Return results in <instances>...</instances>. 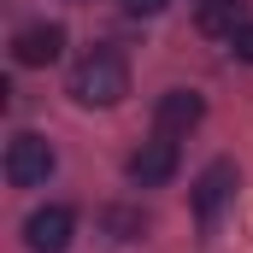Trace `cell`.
<instances>
[{"label":"cell","instance_id":"6da1fadb","mask_svg":"<svg viewBox=\"0 0 253 253\" xmlns=\"http://www.w3.org/2000/svg\"><path fill=\"white\" fill-rule=\"evenodd\" d=\"M124 94H129V65L112 47H94V53L77 59V71H71V100L77 106H118Z\"/></svg>","mask_w":253,"mask_h":253},{"label":"cell","instance_id":"7a4b0ae2","mask_svg":"<svg viewBox=\"0 0 253 253\" xmlns=\"http://www.w3.org/2000/svg\"><path fill=\"white\" fill-rule=\"evenodd\" d=\"M53 177V147L42 135H12L6 141V183L12 189H42Z\"/></svg>","mask_w":253,"mask_h":253},{"label":"cell","instance_id":"3957f363","mask_svg":"<svg viewBox=\"0 0 253 253\" xmlns=\"http://www.w3.org/2000/svg\"><path fill=\"white\" fill-rule=\"evenodd\" d=\"M71 236H77V212H71V206H42V212H30V224H24V248L30 253H65Z\"/></svg>","mask_w":253,"mask_h":253},{"label":"cell","instance_id":"277c9868","mask_svg":"<svg viewBox=\"0 0 253 253\" xmlns=\"http://www.w3.org/2000/svg\"><path fill=\"white\" fill-rule=\"evenodd\" d=\"M177 177V141L171 135H153L141 153H129V183L135 189H165Z\"/></svg>","mask_w":253,"mask_h":253},{"label":"cell","instance_id":"5b68a950","mask_svg":"<svg viewBox=\"0 0 253 253\" xmlns=\"http://www.w3.org/2000/svg\"><path fill=\"white\" fill-rule=\"evenodd\" d=\"M230 194H236V165H230V159H212V165L200 171V183H194V212H200L206 230L218 224V212H224Z\"/></svg>","mask_w":253,"mask_h":253},{"label":"cell","instance_id":"8992f818","mask_svg":"<svg viewBox=\"0 0 253 253\" xmlns=\"http://www.w3.org/2000/svg\"><path fill=\"white\" fill-rule=\"evenodd\" d=\"M200 118H206V100H200L194 88H171V94L159 100V112H153L159 135H171V141H177V135H189Z\"/></svg>","mask_w":253,"mask_h":253},{"label":"cell","instance_id":"52a82bcc","mask_svg":"<svg viewBox=\"0 0 253 253\" xmlns=\"http://www.w3.org/2000/svg\"><path fill=\"white\" fill-rule=\"evenodd\" d=\"M65 47V30L59 24H24L18 36H12V59L18 65H53Z\"/></svg>","mask_w":253,"mask_h":253},{"label":"cell","instance_id":"ba28073f","mask_svg":"<svg viewBox=\"0 0 253 253\" xmlns=\"http://www.w3.org/2000/svg\"><path fill=\"white\" fill-rule=\"evenodd\" d=\"M248 18H242V0H206L200 6V30L206 36H236Z\"/></svg>","mask_w":253,"mask_h":253},{"label":"cell","instance_id":"9c48e42d","mask_svg":"<svg viewBox=\"0 0 253 253\" xmlns=\"http://www.w3.org/2000/svg\"><path fill=\"white\" fill-rule=\"evenodd\" d=\"M100 224L118 236V242H135L141 236V212H124V206H112V212H100Z\"/></svg>","mask_w":253,"mask_h":253},{"label":"cell","instance_id":"30bf717a","mask_svg":"<svg viewBox=\"0 0 253 253\" xmlns=\"http://www.w3.org/2000/svg\"><path fill=\"white\" fill-rule=\"evenodd\" d=\"M118 6H124L129 18H159V12H165L171 0H118Z\"/></svg>","mask_w":253,"mask_h":253},{"label":"cell","instance_id":"8fae6325","mask_svg":"<svg viewBox=\"0 0 253 253\" xmlns=\"http://www.w3.org/2000/svg\"><path fill=\"white\" fill-rule=\"evenodd\" d=\"M230 47H236V59H248V65H253V24H242V30L230 36Z\"/></svg>","mask_w":253,"mask_h":253}]
</instances>
